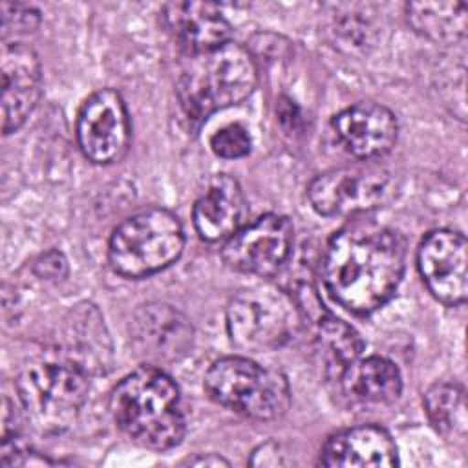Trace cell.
I'll list each match as a JSON object with an SVG mask.
<instances>
[{"mask_svg":"<svg viewBox=\"0 0 468 468\" xmlns=\"http://www.w3.org/2000/svg\"><path fill=\"white\" fill-rule=\"evenodd\" d=\"M338 143L347 154L360 161H373L386 155L397 141V117L377 102H356L331 121Z\"/></svg>","mask_w":468,"mask_h":468,"instance_id":"obj_13","label":"cell"},{"mask_svg":"<svg viewBox=\"0 0 468 468\" xmlns=\"http://www.w3.org/2000/svg\"><path fill=\"white\" fill-rule=\"evenodd\" d=\"M35 272L46 280H62L68 274V261L62 252L49 250L37 260Z\"/></svg>","mask_w":468,"mask_h":468,"instance_id":"obj_25","label":"cell"},{"mask_svg":"<svg viewBox=\"0 0 468 468\" xmlns=\"http://www.w3.org/2000/svg\"><path fill=\"white\" fill-rule=\"evenodd\" d=\"M344 393L360 404H391L402 391L399 367L384 356L353 360L338 377Z\"/></svg>","mask_w":468,"mask_h":468,"instance_id":"obj_18","label":"cell"},{"mask_svg":"<svg viewBox=\"0 0 468 468\" xmlns=\"http://www.w3.org/2000/svg\"><path fill=\"white\" fill-rule=\"evenodd\" d=\"M258 69L252 55L239 44L190 53L179 80L177 97L194 122L245 101L256 88Z\"/></svg>","mask_w":468,"mask_h":468,"instance_id":"obj_4","label":"cell"},{"mask_svg":"<svg viewBox=\"0 0 468 468\" xmlns=\"http://www.w3.org/2000/svg\"><path fill=\"white\" fill-rule=\"evenodd\" d=\"M62 351L80 364L88 373L101 371L110 355L108 335L97 309L86 305L73 314L69 324V336Z\"/></svg>","mask_w":468,"mask_h":468,"instance_id":"obj_20","label":"cell"},{"mask_svg":"<svg viewBox=\"0 0 468 468\" xmlns=\"http://www.w3.org/2000/svg\"><path fill=\"white\" fill-rule=\"evenodd\" d=\"M2 38L7 40V37H18L26 35L37 29L40 22V15L37 9L22 4H9L2 2Z\"/></svg>","mask_w":468,"mask_h":468,"instance_id":"obj_24","label":"cell"},{"mask_svg":"<svg viewBox=\"0 0 468 468\" xmlns=\"http://www.w3.org/2000/svg\"><path fill=\"white\" fill-rule=\"evenodd\" d=\"M314 344L325 362V371L336 377V380L364 349L360 335L349 324L327 311H318L314 320Z\"/></svg>","mask_w":468,"mask_h":468,"instance_id":"obj_19","label":"cell"},{"mask_svg":"<svg viewBox=\"0 0 468 468\" xmlns=\"http://www.w3.org/2000/svg\"><path fill=\"white\" fill-rule=\"evenodd\" d=\"M77 141L86 159L97 165L121 161L132 141V124L122 97L110 88L90 95L77 117Z\"/></svg>","mask_w":468,"mask_h":468,"instance_id":"obj_10","label":"cell"},{"mask_svg":"<svg viewBox=\"0 0 468 468\" xmlns=\"http://www.w3.org/2000/svg\"><path fill=\"white\" fill-rule=\"evenodd\" d=\"M133 351L150 366L181 360L194 346V327L176 307L161 302L141 305L130 322Z\"/></svg>","mask_w":468,"mask_h":468,"instance_id":"obj_11","label":"cell"},{"mask_svg":"<svg viewBox=\"0 0 468 468\" xmlns=\"http://www.w3.org/2000/svg\"><path fill=\"white\" fill-rule=\"evenodd\" d=\"M393 194V179L377 165H356L316 176L307 197L311 207L327 218L355 216L382 207Z\"/></svg>","mask_w":468,"mask_h":468,"instance_id":"obj_8","label":"cell"},{"mask_svg":"<svg viewBox=\"0 0 468 468\" xmlns=\"http://www.w3.org/2000/svg\"><path fill=\"white\" fill-rule=\"evenodd\" d=\"M2 132H16L40 97V62L35 51L24 44H2Z\"/></svg>","mask_w":468,"mask_h":468,"instance_id":"obj_14","label":"cell"},{"mask_svg":"<svg viewBox=\"0 0 468 468\" xmlns=\"http://www.w3.org/2000/svg\"><path fill=\"white\" fill-rule=\"evenodd\" d=\"M163 24L188 53L223 46L232 35L229 20L210 2H168L163 5Z\"/></svg>","mask_w":468,"mask_h":468,"instance_id":"obj_15","label":"cell"},{"mask_svg":"<svg viewBox=\"0 0 468 468\" xmlns=\"http://www.w3.org/2000/svg\"><path fill=\"white\" fill-rule=\"evenodd\" d=\"M110 411L133 442L150 450H170L185 435L179 388L157 366L126 375L110 395Z\"/></svg>","mask_w":468,"mask_h":468,"instance_id":"obj_2","label":"cell"},{"mask_svg":"<svg viewBox=\"0 0 468 468\" xmlns=\"http://www.w3.org/2000/svg\"><path fill=\"white\" fill-rule=\"evenodd\" d=\"M424 410L431 426L448 441H464L468 430L466 393L455 382H437L424 395Z\"/></svg>","mask_w":468,"mask_h":468,"instance_id":"obj_21","label":"cell"},{"mask_svg":"<svg viewBox=\"0 0 468 468\" xmlns=\"http://www.w3.org/2000/svg\"><path fill=\"white\" fill-rule=\"evenodd\" d=\"M411 26L433 40H463L466 33V4L413 2L406 5Z\"/></svg>","mask_w":468,"mask_h":468,"instance_id":"obj_22","label":"cell"},{"mask_svg":"<svg viewBox=\"0 0 468 468\" xmlns=\"http://www.w3.org/2000/svg\"><path fill=\"white\" fill-rule=\"evenodd\" d=\"M208 397L243 417L272 420L282 417L291 402L287 378L247 356H223L205 375Z\"/></svg>","mask_w":468,"mask_h":468,"instance_id":"obj_6","label":"cell"},{"mask_svg":"<svg viewBox=\"0 0 468 468\" xmlns=\"http://www.w3.org/2000/svg\"><path fill=\"white\" fill-rule=\"evenodd\" d=\"M250 135L245 126L232 122L219 128L210 137V148L218 157L239 159L250 152Z\"/></svg>","mask_w":468,"mask_h":468,"instance_id":"obj_23","label":"cell"},{"mask_svg":"<svg viewBox=\"0 0 468 468\" xmlns=\"http://www.w3.org/2000/svg\"><path fill=\"white\" fill-rule=\"evenodd\" d=\"M417 265L430 292L446 305H461L468 294V243L461 232L439 229L424 236Z\"/></svg>","mask_w":468,"mask_h":468,"instance_id":"obj_12","label":"cell"},{"mask_svg":"<svg viewBox=\"0 0 468 468\" xmlns=\"http://www.w3.org/2000/svg\"><path fill=\"white\" fill-rule=\"evenodd\" d=\"M185 232L179 218L166 208H146L119 223L108 243L112 269L124 278L155 274L181 256Z\"/></svg>","mask_w":468,"mask_h":468,"instance_id":"obj_5","label":"cell"},{"mask_svg":"<svg viewBox=\"0 0 468 468\" xmlns=\"http://www.w3.org/2000/svg\"><path fill=\"white\" fill-rule=\"evenodd\" d=\"M294 243V227L289 218L263 214L252 223L239 227L223 245V261L245 274L272 276L289 261Z\"/></svg>","mask_w":468,"mask_h":468,"instance_id":"obj_9","label":"cell"},{"mask_svg":"<svg viewBox=\"0 0 468 468\" xmlns=\"http://www.w3.org/2000/svg\"><path fill=\"white\" fill-rule=\"evenodd\" d=\"M245 216V197L239 183L227 176H214L192 208L196 232L205 241L229 239L239 227Z\"/></svg>","mask_w":468,"mask_h":468,"instance_id":"obj_16","label":"cell"},{"mask_svg":"<svg viewBox=\"0 0 468 468\" xmlns=\"http://www.w3.org/2000/svg\"><path fill=\"white\" fill-rule=\"evenodd\" d=\"M90 373L62 349L29 358L15 380L16 399L27 422L40 433L66 431L79 417L90 389Z\"/></svg>","mask_w":468,"mask_h":468,"instance_id":"obj_3","label":"cell"},{"mask_svg":"<svg viewBox=\"0 0 468 468\" xmlns=\"http://www.w3.org/2000/svg\"><path fill=\"white\" fill-rule=\"evenodd\" d=\"M320 463L329 468L395 466L399 453L389 431L380 426L364 424L331 435L322 448Z\"/></svg>","mask_w":468,"mask_h":468,"instance_id":"obj_17","label":"cell"},{"mask_svg":"<svg viewBox=\"0 0 468 468\" xmlns=\"http://www.w3.org/2000/svg\"><path fill=\"white\" fill-rule=\"evenodd\" d=\"M188 464L194 466H229V461L216 455V453H208V455H199V457H192L186 461Z\"/></svg>","mask_w":468,"mask_h":468,"instance_id":"obj_26","label":"cell"},{"mask_svg":"<svg viewBox=\"0 0 468 468\" xmlns=\"http://www.w3.org/2000/svg\"><path fill=\"white\" fill-rule=\"evenodd\" d=\"M302 322L300 305L283 291L269 285L239 291L227 307L230 342L252 353L285 346Z\"/></svg>","mask_w":468,"mask_h":468,"instance_id":"obj_7","label":"cell"},{"mask_svg":"<svg viewBox=\"0 0 468 468\" xmlns=\"http://www.w3.org/2000/svg\"><path fill=\"white\" fill-rule=\"evenodd\" d=\"M406 261L400 232L375 221H351L336 230L322 256L329 296L353 314H369L395 294Z\"/></svg>","mask_w":468,"mask_h":468,"instance_id":"obj_1","label":"cell"}]
</instances>
